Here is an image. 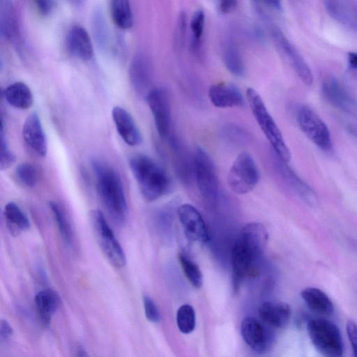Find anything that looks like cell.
Listing matches in <instances>:
<instances>
[{
    "label": "cell",
    "instance_id": "cell-1",
    "mask_svg": "<svg viewBox=\"0 0 357 357\" xmlns=\"http://www.w3.org/2000/svg\"><path fill=\"white\" fill-rule=\"evenodd\" d=\"M268 240V231L261 224L250 222L243 227L231 250V287L234 294L238 292L247 277L257 274Z\"/></svg>",
    "mask_w": 357,
    "mask_h": 357
},
{
    "label": "cell",
    "instance_id": "cell-2",
    "mask_svg": "<svg viewBox=\"0 0 357 357\" xmlns=\"http://www.w3.org/2000/svg\"><path fill=\"white\" fill-rule=\"evenodd\" d=\"M99 197L109 216L118 224L126 220L127 202L119 174L109 165L98 160L92 161Z\"/></svg>",
    "mask_w": 357,
    "mask_h": 357
},
{
    "label": "cell",
    "instance_id": "cell-3",
    "mask_svg": "<svg viewBox=\"0 0 357 357\" xmlns=\"http://www.w3.org/2000/svg\"><path fill=\"white\" fill-rule=\"evenodd\" d=\"M129 166L147 202L157 200L170 190L172 182L168 174L151 158L144 154L133 155L129 160Z\"/></svg>",
    "mask_w": 357,
    "mask_h": 357
},
{
    "label": "cell",
    "instance_id": "cell-4",
    "mask_svg": "<svg viewBox=\"0 0 357 357\" xmlns=\"http://www.w3.org/2000/svg\"><path fill=\"white\" fill-rule=\"evenodd\" d=\"M246 98L254 118L275 153L282 162H289L291 160L290 151L261 97L255 89L249 87L246 90Z\"/></svg>",
    "mask_w": 357,
    "mask_h": 357
},
{
    "label": "cell",
    "instance_id": "cell-5",
    "mask_svg": "<svg viewBox=\"0 0 357 357\" xmlns=\"http://www.w3.org/2000/svg\"><path fill=\"white\" fill-rule=\"evenodd\" d=\"M307 330L312 343L316 349L326 357H340L344 345L338 327L324 318H312L308 320Z\"/></svg>",
    "mask_w": 357,
    "mask_h": 357
},
{
    "label": "cell",
    "instance_id": "cell-6",
    "mask_svg": "<svg viewBox=\"0 0 357 357\" xmlns=\"http://www.w3.org/2000/svg\"><path fill=\"white\" fill-rule=\"evenodd\" d=\"M193 169L199 192L210 208L217 204L219 185L214 163L208 153L197 146L193 155Z\"/></svg>",
    "mask_w": 357,
    "mask_h": 357
},
{
    "label": "cell",
    "instance_id": "cell-7",
    "mask_svg": "<svg viewBox=\"0 0 357 357\" xmlns=\"http://www.w3.org/2000/svg\"><path fill=\"white\" fill-rule=\"evenodd\" d=\"M90 217L96 241L107 260L115 267L124 266L126 263L125 252L103 213L93 210Z\"/></svg>",
    "mask_w": 357,
    "mask_h": 357
},
{
    "label": "cell",
    "instance_id": "cell-8",
    "mask_svg": "<svg viewBox=\"0 0 357 357\" xmlns=\"http://www.w3.org/2000/svg\"><path fill=\"white\" fill-rule=\"evenodd\" d=\"M259 180V172L253 158L247 152L241 153L229 170V188L237 195H245L256 187Z\"/></svg>",
    "mask_w": 357,
    "mask_h": 357
},
{
    "label": "cell",
    "instance_id": "cell-9",
    "mask_svg": "<svg viewBox=\"0 0 357 357\" xmlns=\"http://www.w3.org/2000/svg\"><path fill=\"white\" fill-rule=\"evenodd\" d=\"M296 120L302 132L317 146L325 151L332 149L328 128L311 108L300 106L296 111Z\"/></svg>",
    "mask_w": 357,
    "mask_h": 357
},
{
    "label": "cell",
    "instance_id": "cell-10",
    "mask_svg": "<svg viewBox=\"0 0 357 357\" xmlns=\"http://www.w3.org/2000/svg\"><path fill=\"white\" fill-rule=\"evenodd\" d=\"M157 132L162 139L170 135L171 102L168 91L162 86L151 89L146 97Z\"/></svg>",
    "mask_w": 357,
    "mask_h": 357
},
{
    "label": "cell",
    "instance_id": "cell-11",
    "mask_svg": "<svg viewBox=\"0 0 357 357\" xmlns=\"http://www.w3.org/2000/svg\"><path fill=\"white\" fill-rule=\"evenodd\" d=\"M321 90L326 100L340 113V116L357 115L356 100L336 78L326 79Z\"/></svg>",
    "mask_w": 357,
    "mask_h": 357
},
{
    "label": "cell",
    "instance_id": "cell-12",
    "mask_svg": "<svg viewBox=\"0 0 357 357\" xmlns=\"http://www.w3.org/2000/svg\"><path fill=\"white\" fill-rule=\"evenodd\" d=\"M179 222L185 236L196 243H206L210 239L207 225L201 213L191 204H184L177 209Z\"/></svg>",
    "mask_w": 357,
    "mask_h": 357
},
{
    "label": "cell",
    "instance_id": "cell-13",
    "mask_svg": "<svg viewBox=\"0 0 357 357\" xmlns=\"http://www.w3.org/2000/svg\"><path fill=\"white\" fill-rule=\"evenodd\" d=\"M271 36L275 43L287 58L296 73L306 85L313 82L312 71L297 49L277 27L271 29Z\"/></svg>",
    "mask_w": 357,
    "mask_h": 357
},
{
    "label": "cell",
    "instance_id": "cell-14",
    "mask_svg": "<svg viewBox=\"0 0 357 357\" xmlns=\"http://www.w3.org/2000/svg\"><path fill=\"white\" fill-rule=\"evenodd\" d=\"M22 137L26 145L38 155L45 156L47 152V142L37 113L33 112L26 118L22 126Z\"/></svg>",
    "mask_w": 357,
    "mask_h": 357
},
{
    "label": "cell",
    "instance_id": "cell-15",
    "mask_svg": "<svg viewBox=\"0 0 357 357\" xmlns=\"http://www.w3.org/2000/svg\"><path fill=\"white\" fill-rule=\"evenodd\" d=\"M131 84L135 92L146 97L151 90L152 69L149 58L139 53L132 59L129 70Z\"/></svg>",
    "mask_w": 357,
    "mask_h": 357
},
{
    "label": "cell",
    "instance_id": "cell-16",
    "mask_svg": "<svg viewBox=\"0 0 357 357\" xmlns=\"http://www.w3.org/2000/svg\"><path fill=\"white\" fill-rule=\"evenodd\" d=\"M208 96L211 103L219 108L238 107L244 104V98L241 91L229 83L212 84L208 88Z\"/></svg>",
    "mask_w": 357,
    "mask_h": 357
},
{
    "label": "cell",
    "instance_id": "cell-17",
    "mask_svg": "<svg viewBox=\"0 0 357 357\" xmlns=\"http://www.w3.org/2000/svg\"><path fill=\"white\" fill-rule=\"evenodd\" d=\"M112 116L119 135L128 145L135 146L142 143V134L134 119L126 109L116 106L112 109Z\"/></svg>",
    "mask_w": 357,
    "mask_h": 357
},
{
    "label": "cell",
    "instance_id": "cell-18",
    "mask_svg": "<svg viewBox=\"0 0 357 357\" xmlns=\"http://www.w3.org/2000/svg\"><path fill=\"white\" fill-rule=\"evenodd\" d=\"M241 335L245 343L257 352H264L269 342L268 333L263 324L252 317H245L241 324Z\"/></svg>",
    "mask_w": 357,
    "mask_h": 357
},
{
    "label": "cell",
    "instance_id": "cell-19",
    "mask_svg": "<svg viewBox=\"0 0 357 357\" xmlns=\"http://www.w3.org/2000/svg\"><path fill=\"white\" fill-rule=\"evenodd\" d=\"M69 51L82 61L90 60L93 55V47L86 30L79 24L72 26L66 38Z\"/></svg>",
    "mask_w": 357,
    "mask_h": 357
},
{
    "label": "cell",
    "instance_id": "cell-20",
    "mask_svg": "<svg viewBox=\"0 0 357 357\" xmlns=\"http://www.w3.org/2000/svg\"><path fill=\"white\" fill-rule=\"evenodd\" d=\"M259 315L267 324L275 328H283L291 317L290 306L283 302H265L259 307Z\"/></svg>",
    "mask_w": 357,
    "mask_h": 357
},
{
    "label": "cell",
    "instance_id": "cell-21",
    "mask_svg": "<svg viewBox=\"0 0 357 357\" xmlns=\"http://www.w3.org/2000/svg\"><path fill=\"white\" fill-rule=\"evenodd\" d=\"M34 301L42 324L44 326H48L52 317L59 307L61 303L59 295L52 289H45L36 294Z\"/></svg>",
    "mask_w": 357,
    "mask_h": 357
},
{
    "label": "cell",
    "instance_id": "cell-22",
    "mask_svg": "<svg viewBox=\"0 0 357 357\" xmlns=\"http://www.w3.org/2000/svg\"><path fill=\"white\" fill-rule=\"evenodd\" d=\"M301 297L307 307L313 312L325 316L331 315L334 311V305L328 296L320 289L307 287L301 293Z\"/></svg>",
    "mask_w": 357,
    "mask_h": 357
},
{
    "label": "cell",
    "instance_id": "cell-23",
    "mask_svg": "<svg viewBox=\"0 0 357 357\" xmlns=\"http://www.w3.org/2000/svg\"><path fill=\"white\" fill-rule=\"evenodd\" d=\"M4 97L11 106L20 109H29L33 104V98L29 87L22 82H16L8 86Z\"/></svg>",
    "mask_w": 357,
    "mask_h": 357
},
{
    "label": "cell",
    "instance_id": "cell-24",
    "mask_svg": "<svg viewBox=\"0 0 357 357\" xmlns=\"http://www.w3.org/2000/svg\"><path fill=\"white\" fill-rule=\"evenodd\" d=\"M223 63L232 75L242 77L245 73V66L239 49L231 38H227L222 49Z\"/></svg>",
    "mask_w": 357,
    "mask_h": 357
},
{
    "label": "cell",
    "instance_id": "cell-25",
    "mask_svg": "<svg viewBox=\"0 0 357 357\" xmlns=\"http://www.w3.org/2000/svg\"><path fill=\"white\" fill-rule=\"evenodd\" d=\"M3 216L7 227L14 235L26 231L31 227L30 221L19 206L13 202H8L3 209Z\"/></svg>",
    "mask_w": 357,
    "mask_h": 357
},
{
    "label": "cell",
    "instance_id": "cell-26",
    "mask_svg": "<svg viewBox=\"0 0 357 357\" xmlns=\"http://www.w3.org/2000/svg\"><path fill=\"white\" fill-rule=\"evenodd\" d=\"M0 16L1 35L10 41L16 40L18 24L12 1H0Z\"/></svg>",
    "mask_w": 357,
    "mask_h": 357
},
{
    "label": "cell",
    "instance_id": "cell-27",
    "mask_svg": "<svg viewBox=\"0 0 357 357\" xmlns=\"http://www.w3.org/2000/svg\"><path fill=\"white\" fill-rule=\"evenodd\" d=\"M109 7L112 21L118 27L128 29L132 26L133 15L128 1L113 0Z\"/></svg>",
    "mask_w": 357,
    "mask_h": 357
},
{
    "label": "cell",
    "instance_id": "cell-28",
    "mask_svg": "<svg viewBox=\"0 0 357 357\" xmlns=\"http://www.w3.org/2000/svg\"><path fill=\"white\" fill-rule=\"evenodd\" d=\"M205 26V13L203 10H197L190 21V48L196 55L202 52L203 35Z\"/></svg>",
    "mask_w": 357,
    "mask_h": 357
},
{
    "label": "cell",
    "instance_id": "cell-29",
    "mask_svg": "<svg viewBox=\"0 0 357 357\" xmlns=\"http://www.w3.org/2000/svg\"><path fill=\"white\" fill-rule=\"evenodd\" d=\"M50 208L63 240L68 245H70L73 242V231L63 208L56 202H50Z\"/></svg>",
    "mask_w": 357,
    "mask_h": 357
},
{
    "label": "cell",
    "instance_id": "cell-30",
    "mask_svg": "<svg viewBox=\"0 0 357 357\" xmlns=\"http://www.w3.org/2000/svg\"><path fill=\"white\" fill-rule=\"evenodd\" d=\"M178 261L189 282L199 289L203 284V275L199 266L184 253L178 254Z\"/></svg>",
    "mask_w": 357,
    "mask_h": 357
},
{
    "label": "cell",
    "instance_id": "cell-31",
    "mask_svg": "<svg viewBox=\"0 0 357 357\" xmlns=\"http://www.w3.org/2000/svg\"><path fill=\"white\" fill-rule=\"evenodd\" d=\"M176 324L179 331L184 333H190L195 327V312L192 306L184 304L179 307L176 312Z\"/></svg>",
    "mask_w": 357,
    "mask_h": 357
},
{
    "label": "cell",
    "instance_id": "cell-32",
    "mask_svg": "<svg viewBox=\"0 0 357 357\" xmlns=\"http://www.w3.org/2000/svg\"><path fill=\"white\" fill-rule=\"evenodd\" d=\"M17 181L24 187L33 188L38 180V172L34 165L31 163H22L15 169Z\"/></svg>",
    "mask_w": 357,
    "mask_h": 357
},
{
    "label": "cell",
    "instance_id": "cell-33",
    "mask_svg": "<svg viewBox=\"0 0 357 357\" xmlns=\"http://www.w3.org/2000/svg\"><path fill=\"white\" fill-rule=\"evenodd\" d=\"M324 4L328 13L334 19L347 26H354V20L352 15L341 3L334 1H326L324 2Z\"/></svg>",
    "mask_w": 357,
    "mask_h": 357
},
{
    "label": "cell",
    "instance_id": "cell-34",
    "mask_svg": "<svg viewBox=\"0 0 357 357\" xmlns=\"http://www.w3.org/2000/svg\"><path fill=\"white\" fill-rule=\"evenodd\" d=\"M0 169L6 170L15 162V155L10 149L4 131L3 124L1 122L0 131Z\"/></svg>",
    "mask_w": 357,
    "mask_h": 357
},
{
    "label": "cell",
    "instance_id": "cell-35",
    "mask_svg": "<svg viewBox=\"0 0 357 357\" xmlns=\"http://www.w3.org/2000/svg\"><path fill=\"white\" fill-rule=\"evenodd\" d=\"M143 304L146 319L151 322L157 323L160 320V315L155 302L149 296H144Z\"/></svg>",
    "mask_w": 357,
    "mask_h": 357
},
{
    "label": "cell",
    "instance_id": "cell-36",
    "mask_svg": "<svg viewBox=\"0 0 357 357\" xmlns=\"http://www.w3.org/2000/svg\"><path fill=\"white\" fill-rule=\"evenodd\" d=\"M347 333L354 357H357V324L352 320L347 324Z\"/></svg>",
    "mask_w": 357,
    "mask_h": 357
},
{
    "label": "cell",
    "instance_id": "cell-37",
    "mask_svg": "<svg viewBox=\"0 0 357 357\" xmlns=\"http://www.w3.org/2000/svg\"><path fill=\"white\" fill-rule=\"evenodd\" d=\"M39 13L43 16L50 15L56 7V3L52 0H37L34 1Z\"/></svg>",
    "mask_w": 357,
    "mask_h": 357
},
{
    "label": "cell",
    "instance_id": "cell-38",
    "mask_svg": "<svg viewBox=\"0 0 357 357\" xmlns=\"http://www.w3.org/2000/svg\"><path fill=\"white\" fill-rule=\"evenodd\" d=\"M347 132L357 139V115L340 116Z\"/></svg>",
    "mask_w": 357,
    "mask_h": 357
},
{
    "label": "cell",
    "instance_id": "cell-39",
    "mask_svg": "<svg viewBox=\"0 0 357 357\" xmlns=\"http://www.w3.org/2000/svg\"><path fill=\"white\" fill-rule=\"evenodd\" d=\"M13 329L10 323L3 319L0 321V339L1 341H7L13 335Z\"/></svg>",
    "mask_w": 357,
    "mask_h": 357
},
{
    "label": "cell",
    "instance_id": "cell-40",
    "mask_svg": "<svg viewBox=\"0 0 357 357\" xmlns=\"http://www.w3.org/2000/svg\"><path fill=\"white\" fill-rule=\"evenodd\" d=\"M238 2L233 0H224L219 2L218 8L221 14H228L237 7Z\"/></svg>",
    "mask_w": 357,
    "mask_h": 357
},
{
    "label": "cell",
    "instance_id": "cell-41",
    "mask_svg": "<svg viewBox=\"0 0 357 357\" xmlns=\"http://www.w3.org/2000/svg\"><path fill=\"white\" fill-rule=\"evenodd\" d=\"M348 63L349 66L354 69L357 70V53L356 52H349L348 54Z\"/></svg>",
    "mask_w": 357,
    "mask_h": 357
},
{
    "label": "cell",
    "instance_id": "cell-42",
    "mask_svg": "<svg viewBox=\"0 0 357 357\" xmlns=\"http://www.w3.org/2000/svg\"><path fill=\"white\" fill-rule=\"evenodd\" d=\"M270 8H272L277 10H280L282 9V6L280 1H268L264 2Z\"/></svg>",
    "mask_w": 357,
    "mask_h": 357
},
{
    "label": "cell",
    "instance_id": "cell-43",
    "mask_svg": "<svg viewBox=\"0 0 357 357\" xmlns=\"http://www.w3.org/2000/svg\"><path fill=\"white\" fill-rule=\"evenodd\" d=\"M75 357H90V356L84 348L79 347L77 349Z\"/></svg>",
    "mask_w": 357,
    "mask_h": 357
}]
</instances>
